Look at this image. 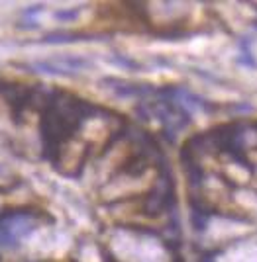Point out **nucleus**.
<instances>
[{
	"label": "nucleus",
	"instance_id": "1",
	"mask_svg": "<svg viewBox=\"0 0 257 262\" xmlns=\"http://www.w3.org/2000/svg\"><path fill=\"white\" fill-rule=\"evenodd\" d=\"M35 217H39V211H32V209L4 211L0 215V247L16 249L20 245V239L34 231Z\"/></svg>",
	"mask_w": 257,
	"mask_h": 262
},
{
	"label": "nucleus",
	"instance_id": "2",
	"mask_svg": "<svg viewBox=\"0 0 257 262\" xmlns=\"http://www.w3.org/2000/svg\"><path fill=\"white\" fill-rule=\"evenodd\" d=\"M77 12H57V18H75Z\"/></svg>",
	"mask_w": 257,
	"mask_h": 262
}]
</instances>
